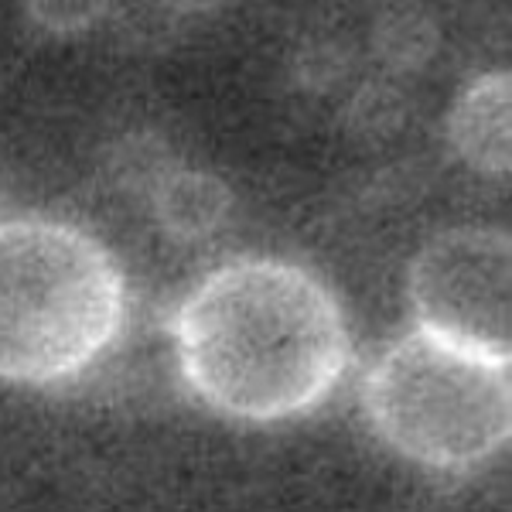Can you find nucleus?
Here are the masks:
<instances>
[{
	"instance_id": "39448f33",
	"label": "nucleus",
	"mask_w": 512,
	"mask_h": 512,
	"mask_svg": "<svg viewBox=\"0 0 512 512\" xmlns=\"http://www.w3.org/2000/svg\"><path fill=\"white\" fill-rule=\"evenodd\" d=\"M448 137L458 158L478 175H506L512 164L509 72H489L461 89L448 113Z\"/></svg>"
},
{
	"instance_id": "20e7f679",
	"label": "nucleus",
	"mask_w": 512,
	"mask_h": 512,
	"mask_svg": "<svg viewBox=\"0 0 512 512\" xmlns=\"http://www.w3.org/2000/svg\"><path fill=\"white\" fill-rule=\"evenodd\" d=\"M512 243L492 226H458L434 236L410 267L417 328L509 362Z\"/></svg>"
},
{
	"instance_id": "f8f14e48",
	"label": "nucleus",
	"mask_w": 512,
	"mask_h": 512,
	"mask_svg": "<svg viewBox=\"0 0 512 512\" xmlns=\"http://www.w3.org/2000/svg\"><path fill=\"white\" fill-rule=\"evenodd\" d=\"M0 216H4V192H0Z\"/></svg>"
},
{
	"instance_id": "6e6552de",
	"label": "nucleus",
	"mask_w": 512,
	"mask_h": 512,
	"mask_svg": "<svg viewBox=\"0 0 512 512\" xmlns=\"http://www.w3.org/2000/svg\"><path fill=\"white\" fill-rule=\"evenodd\" d=\"M106 168H110L113 181H117L120 188H127V192L154 195V188H158L161 181L178 168V161L161 137L130 134L113 147V158Z\"/></svg>"
},
{
	"instance_id": "1a4fd4ad",
	"label": "nucleus",
	"mask_w": 512,
	"mask_h": 512,
	"mask_svg": "<svg viewBox=\"0 0 512 512\" xmlns=\"http://www.w3.org/2000/svg\"><path fill=\"white\" fill-rule=\"evenodd\" d=\"M407 96L396 86H386V82H373V86L359 89L352 96L349 110H345V127H349L352 137L362 140H383L393 137L396 130L407 120Z\"/></svg>"
},
{
	"instance_id": "7ed1b4c3",
	"label": "nucleus",
	"mask_w": 512,
	"mask_h": 512,
	"mask_svg": "<svg viewBox=\"0 0 512 512\" xmlns=\"http://www.w3.org/2000/svg\"><path fill=\"white\" fill-rule=\"evenodd\" d=\"M362 407L373 431L407 461L472 472L512 434L509 362L417 328L369 369Z\"/></svg>"
},
{
	"instance_id": "0eeeda50",
	"label": "nucleus",
	"mask_w": 512,
	"mask_h": 512,
	"mask_svg": "<svg viewBox=\"0 0 512 512\" xmlns=\"http://www.w3.org/2000/svg\"><path fill=\"white\" fill-rule=\"evenodd\" d=\"M441 48V28L424 11H390L376 21L373 52L390 72H417Z\"/></svg>"
},
{
	"instance_id": "f03ea898",
	"label": "nucleus",
	"mask_w": 512,
	"mask_h": 512,
	"mask_svg": "<svg viewBox=\"0 0 512 512\" xmlns=\"http://www.w3.org/2000/svg\"><path fill=\"white\" fill-rule=\"evenodd\" d=\"M120 321L123 274L103 243L55 219H0V383L76 376Z\"/></svg>"
},
{
	"instance_id": "9b49d317",
	"label": "nucleus",
	"mask_w": 512,
	"mask_h": 512,
	"mask_svg": "<svg viewBox=\"0 0 512 512\" xmlns=\"http://www.w3.org/2000/svg\"><path fill=\"white\" fill-rule=\"evenodd\" d=\"M345 76H349V52L342 45H335V41H315V45H308L297 55V82L304 89L325 93Z\"/></svg>"
},
{
	"instance_id": "9d476101",
	"label": "nucleus",
	"mask_w": 512,
	"mask_h": 512,
	"mask_svg": "<svg viewBox=\"0 0 512 512\" xmlns=\"http://www.w3.org/2000/svg\"><path fill=\"white\" fill-rule=\"evenodd\" d=\"M28 14L52 35H82L110 11V0H24Z\"/></svg>"
},
{
	"instance_id": "423d86ee",
	"label": "nucleus",
	"mask_w": 512,
	"mask_h": 512,
	"mask_svg": "<svg viewBox=\"0 0 512 512\" xmlns=\"http://www.w3.org/2000/svg\"><path fill=\"white\" fill-rule=\"evenodd\" d=\"M151 205L164 233L181 243H195V239H209L226 226L229 212H233V192L226 181L209 171L175 168L154 188Z\"/></svg>"
},
{
	"instance_id": "f257e3e1",
	"label": "nucleus",
	"mask_w": 512,
	"mask_h": 512,
	"mask_svg": "<svg viewBox=\"0 0 512 512\" xmlns=\"http://www.w3.org/2000/svg\"><path fill=\"white\" fill-rule=\"evenodd\" d=\"M171 332L198 400L256 424L318 407L352 355L335 294L277 260H239L209 274L181 301Z\"/></svg>"
}]
</instances>
